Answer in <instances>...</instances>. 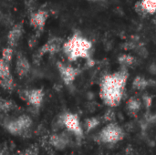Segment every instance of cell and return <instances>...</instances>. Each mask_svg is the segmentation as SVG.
<instances>
[{"instance_id":"obj_1","label":"cell","mask_w":156,"mask_h":155,"mask_svg":"<svg viewBox=\"0 0 156 155\" xmlns=\"http://www.w3.org/2000/svg\"><path fill=\"white\" fill-rule=\"evenodd\" d=\"M129 78L127 69L122 68L117 72L105 75L100 84V97L110 108L120 105L122 100L125 86Z\"/></svg>"},{"instance_id":"obj_2","label":"cell","mask_w":156,"mask_h":155,"mask_svg":"<svg viewBox=\"0 0 156 155\" xmlns=\"http://www.w3.org/2000/svg\"><path fill=\"white\" fill-rule=\"evenodd\" d=\"M91 48L92 43L79 33L69 37L62 45V50L69 61H75L79 58L90 59Z\"/></svg>"},{"instance_id":"obj_3","label":"cell","mask_w":156,"mask_h":155,"mask_svg":"<svg viewBox=\"0 0 156 155\" xmlns=\"http://www.w3.org/2000/svg\"><path fill=\"white\" fill-rule=\"evenodd\" d=\"M125 136L123 129L112 122L103 127L97 135V142L103 144H116L122 141Z\"/></svg>"},{"instance_id":"obj_4","label":"cell","mask_w":156,"mask_h":155,"mask_svg":"<svg viewBox=\"0 0 156 155\" xmlns=\"http://www.w3.org/2000/svg\"><path fill=\"white\" fill-rule=\"evenodd\" d=\"M62 123L64 126L72 133H74L78 137H82L83 135V129L81 127L80 118L77 114L68 112L64 114L62 117Z\"/></svg>"},{"instance_id":"obj_5","label":"cell","mask_w":156,"mask_h":155,"mask_svg":"<svg viewBox=\"0 0 156 155\" xmlns=\"http://www.w3.org/2000/svg\"><path fill=\"white\" fill-rule=\"evenodd\" d=\"M57 66H58L60 78L66 85L72 84L80 72L79 69L74 68L70 65L63 64L62 62H58Z\"/></svg>"},{"instance_id":"obj_6","label":"cell","mask_w":156,"mask_h":155,"mask_svg":"<svg viewBox=\"0 0 156 155\" xmlns=\"http://www.w3.org/2000/svg\"><path fill=\"white\" fill-rule=\"evenodd\" d=\"M63 40L60 37H51L49 38L38 50V56L42 57L44 55L49 54V55H54L56 53H58L60 48H62V45H63Z\"/></svg>"},{"instance_id":"obj_7","label":"cell","mask_w":156,"mask_h":155,"mask_svg":"<svg viewBox=\"0 0 156 155\" xmlns=\"http://www.w3.org/2000/svg\"><path fill=\"white\" fill-rule=\"evenodd\" d=\"M48 12L47 10H43V9H39L37 12H34L33 14H31L30 18H29V22L30 25L37 30H42L48 19Z\"/></svg>"},{"instance_id":"obj_8","label":"cell","mask_w":156,"mask_h":155,"mask_svg":"<svg viewBox=\"0 0 156 155\" xmlns=\"http://www.w3.org/2000/svg\"><path fill=\"white\" fill-rule=\"evenodd\" d=\"M44 96L45 93L42 89H32L25 92V98L27 101L35 108H38L41 106Z\"/></svg>"},{"instance_id":"obj_9","label":"cell","mask_w":156,"mask_h":155,"mask_svg":"<svg viewBox=\"0 0 156 155\" xmlns=\"http://www.w3.org/2000/svg\"><path fill=\"white\" fill-rule=\"evenodd\" d=\"M23 34V26L20 23L16 24L11 27L7 33V44L8 47L15 48L17 46Z\"/></svg>"},{"instance_id":"obj_10","label":"cell","mask_w":156,"mask_h":155,"mask_svg":"<svg viewBox=\"0 0 156 155\" xmlns=\"http://www.w3.org/2000/svg\"><path fill=\"white\" fill-rule=\"evenodd\" d=\"M30 70V63L28 59L22 54L17 55L16 60V72L17 76L22 79L26 77Z\"/></svg>"},{"instance_id":"obj_11","label":"cell","mask_w":156,"mask_h":155,"mask_svg":"<svg viewBox=\"0 0 156 155\" xmlns=\"http://www.w3.org/2000/svg\"><path fill=\"white\" fill-rule=\"evenodd\" d=\"M142 108V101L135 98V97H132L129 99V100L126 103V109L127 111L130 114H136Z\"/></svg>"},{"instance_id":"obj_12","label":"cell","mask_w":156,"mask_h":155,"mask_svg":"<svg viewBox=\"0 0 156 155\" xmlns=\"http://www.w3.org/2000/svg\"><path fill=\"white\" fill-rule=\"evenodd\" d=\"M150 85V80L142 76H137L133 81V88L136 90H144Z\"/></svg>"},{"instance_id":"obj_13","label":"cell","mask_w":156,"mask_h":155,"mask_svg":"<svg viewBox=\"0 0 156 155\" xmlns=\"http://www.w3.org/2000/svg\"><path fill=\"white\" fill-rule=\"evenodd\" d=\"M136 59L134 57H133L132 55L129 54H122L118 58V62L121 66H122V68H129L133 65H134Z\"/></svg>"},{"instance_id":"obj_14","label":"cell","mask_w":156,"mask_h":155,"mask_svg":"<svg viewBox=\"0 0 156 155\" xmlns=\"http://www.w3.org/2000/svg\"><path fill=\"white\" fill-rule=\"evenodd\" d=\"M16 120L18 125L20 126V128L23 132L29 129L30 126L32 125V120L27 115H21V116L17 117Z\"/></svg>"},{"instance_id":"obj_15","label":"cell","mask_w":156,"mask_h":155,"mask_svg":"<svg viewBox=\"0 0 156 155\" xmlns=\"http://www.w3.org/2000/svg\"><path fill=\"white\" fill-rule=\"evenodd\" d=\"M145 11L148 15H154L156 13V0H141Z\"/></svg>"},{"instance_id":"obj_16","label":"cell","mask_w":156,"mask_h":155,"mask_svg":"<svg viewBox=\"0 0 156 155\" xmlns=\"http://www.w3.org/2000/svg\"><path fill=\"white\" fill-rule=\"evenodd\" d=\"M6 130L10 132V133H12V134H20V133H22L23 132V131L21 130V128H20V126L18 125V123H17V122H16V120L15 119V120H13V121H10V122H8L7 123H6Z\"/></svg>"},{"instance_id":"obj_17","label":"cell","mask_w":156,"mask_h":155,"mask_svg":"<svg viewBox=\"0 0 156 155\" xmlns=\"http://www.w3.org/2000/svg\"><path fill=\"white\" fill-rule=\"evenodd\" d=\"M0 86L5 90H12L15 87V83H14L12 75L0 79Z\"/></svg>"},{"instance_id":"obj_18","label":"cell","mask_w":156,"mask_h":155,"mask_svg":"<svg viewBox=\"0 0 156 155\" xmlns=\"http://www.w3.org/2000/svg\"><path fill=\"white\" fill-rule=\"evenodd\" d=\"M11 76V70L9 64L0 58V79Z\"/></svg>"},{"instance_id":"obj_19","label":"cell","mask_w":156,"mask_h":155,"mask_svg":"<svg viewBox=\"0 0 156 155\" xmlns=\"http://www.w3.org/2000/svg\"><path fill=\"white\" fill-rule=\"evenodd\" d=\"M100 119L96 118V117H92V118H89L85 121V129L87 132H90L93 129H95L96 127L99 126L100 124Z\"/></svg>"},{"instance_id":"obj_20","label":"cell","mask_w":156,"mask_h":155,"mask_svg":"<svg viewBox=\"0 0 156 155\" xmlns=\"http://www.w3.org/2000/svg\"><path fill=\"white\" fill-rule=\"evenodd\" d=\"M50 143L52 145H54L55 147L59 148V149L63 148L66 144L65 139L60 135H52L50 138Z\"/></svg>"},{"instance_id":"obj_21","label":"cell","mask_w":156,"mask_h":155,"mask_svg":"<svg viewBox=\"0 0 156 155\" xmlns=\"http://www.w3.org/2000/svg\"><path fill=\"white\" fill-rule=\"evenodd\" d=\"M13 56H14V50H13V48L11 47H6L5 48H3L2 50V58L7 62L8 64H10V62L12 61V58H13Z\"/></svg>"},{"instance_id":"obj_22","label":"cell","mask_w":156,"mask_h":155,"mask_svg":"<svg viewBox=\"0 0 156 155\" xmlns=\"http://www.w3.org/2000/svg\"><path fill=\"white\" fill-rule=\"evenodd\" d=\"M134 10H135V12H136L139 16H145L146 15H148L147 12L145 11L144 7L143 4H142V2H141V0H139V1H137V2L135 3V5H134Z\"/></svg>"},{"instance_id":"obj_23","label":"cell","mask_w":156,"mask_h":155,"mask_svg":"<svg viewBox=\"0 0 156 155\" xmlns=\"http://www.w3.org/2000/svg\"><path fill=\"white\" fill-rule=\"evenodd\" d=\"M114 118H115V112H114L112 110H111V109L108 110V111H106L105 115H104L105 121H107V122H113Z\"/></svg>"},{"instance_id":"obj_24","label":"cell","mask_w":156,"mask_h":155,"mask_svg":"<svg viewBox=\"0 0 156 155\" xmlns=\"http://www.w3.org/2000/svg\"><path fill=\"white\" fill-rule=\"evenodd\" d=\"M152 101H153V100H152V98H151L150 96L144 95V96L143 97V103H144L147 108H149V107L152 105Z\"/></svg>"},{"instance_id":"obj_25","label":"cell","mask_w":156,"mask_h":155,"mask_svg":"<svg viewBox=\"0 0 156 155\" xmlns=\"http://www.w3.org/2000/svg\"><path fill=\"white\" fill-rule=\"evenodd\" d=\"M89 1H96V0H89Z\"/></svg>"},{"instance_id":"obj_26","label":"cell","mask_w":156,"mask_h":155,"mask_svg":"<svg viewBox=\"0 0 156 155\" xmlns=\"http://www.w3.org/2000/svg\"><path fill=\"white\" fill-rule=\"evenodd\" d=\"M0 100H1V98H0Z\"/></svg>"},{"instance_id":"obj_27","label":"cell","mask_w":156,"mask_h":155,"mask_svg":"<svg viewBox=\"0 0 156 155\" xmlns=\"http://www.w3.org/2000/svg\"><path fill=\"white\" fill-rule=\"evenodd\" d=\"M155 118H156V117H155Z\"/></svg>"}]
</instances>
